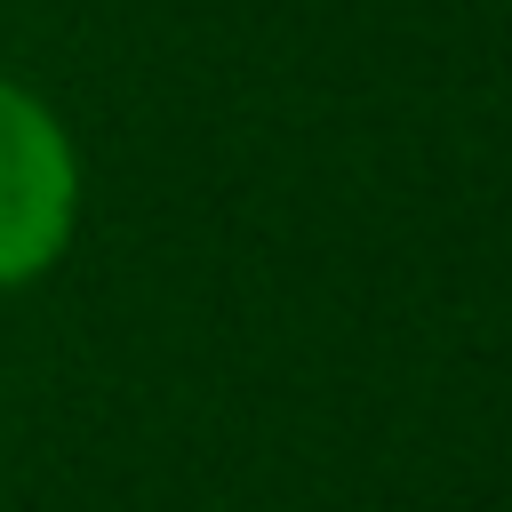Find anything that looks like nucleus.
Returning a JSON list of instances; mask_svg holds the SVG:
<instances>
[{"instance_id": "f257e3e1", "label": "nucleus", "mask_w": 512, "mask_h": 512, "mask_svg": "<svg viewBox=\"0 0 512 512\" xmlns=\"http://www.w3.org/2000/svg\"><path fill=\"white\" fill-rule=\"evenodd\" d=\"M80 224V152L64 120L0 72V288H32L64 264Z\"/></svg>"}]
</instances>
